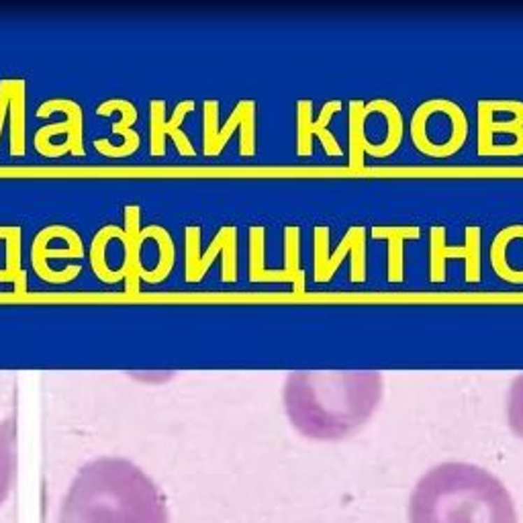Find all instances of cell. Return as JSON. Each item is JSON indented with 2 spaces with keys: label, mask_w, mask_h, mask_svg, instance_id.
I'll return each instance as SVG.
<instances>
[{
  "label": "cell",
  "mask_w": 523,
  "mask_h": 523,
  "mask_svg": "<svg viewBox=\"0 0 523 523\" xmlns=\"http://www.w3.org/2000/svg\"><path fill=\"white\" fill-rule=\"evenodd\" d=\"M507 423L515 438L523 440V374H520L509 389L507 396Z\"/></svg>",
  "instance_id": "cell-25"
},
{
  "label": "cell",
  "mask_w": 523,
  "mask_h": 523,
  "mask_svg": "<svg viewBox=\"0 0 523 523\" xmlns=\"http://www.w3.org/2000/svg\"><path fill=\"white\" fill-rule=\"evenodd\" d=\"M123 236H125V229H121V227H117V225H105L103 229H99V234L94 236L92 243H90V266H92L96 278L103 280V282H108V285L119 282V280H123V278L127 276L123 268L117 270V272H113V270L106 266V243H108L113 237H119V239H121Z\"/></svg>",
  "instance_id": "cell-19"
},
{
  "label": "cell",
  "mask_w": 523,
  "mask_h": 523,
  "mask_svg": "<svg viewBox=\"0 0 523 523\" xmlns=\"http://www.w3.org/2000/svg\"><path fill=\"white\" fill-rule=\"evenodd\" d=\"M366 119L368 110L362 101L350 103V168L352 170H364V148H366Z\"/></svg>",
  "instance_id": "cell-20"
},
{
  "label": "cell",
  "mask_w": 523,
  "mask_h": 523,
  "mask_svg": "<svg viewBox=\"0 0 523 523\" xmlns=\"http://www.w3.org/2000/svg\"><path fill=\"white\" fill-rule=\"evenodd\" d=\"M10 94H13V80H0V133L6 121V113H10Z\"/></svg>",
  "instance_id": "cell-26"
},
{
  "label": "cell",
  "mask_w": 523,
  "mask_h": 523,
  "mask_svg": "<svg viewBox=\"0 0 523 523\" xmlns=\"http://www.w3.org/2000/svg\"><path fill=\"white\" fill-rule=\"evenodd\" d=\"M493 113L495 110L489 106V99L478 101V156H489L495 145V133H513L515 145L523 154V103L511 121H495Z\"/></svg>",
  "instance_id": "cell-14"
},
{
  "label": "cell",
  "mask_w": 523,
  "mask_h": 523,
  "mask_svg": "<svg viewBox=\"0 0 523 523\" xmlns=\"http://www.w3.org/2000/svg\"><path fill=\"white\" fill-rule=\"evenodd\" d=\"M409 523H517V509L493 472L444 462L417 480L409 499Z\"/></svg>",
  "instance_id": "cell-3"
},
{
  "label": "cell",
  "mask_w": 523,
  "mask_h": 523,
  "mask_svg": "<svg viewBox=\"0 0 523 523\" xmlns=\"http://www.w3.org/2000/svg\"><path fill=\"white\" fill-rule=\"evenodd\" d=\"M382 392V372L376 370H299L288 374L282 399L301 436L315 442H340L366 425Z\"/></svg>",
  "instance_id": "cell-1"
},
{
  "label": "cell",
  "mask_w": 523,
  "mask_h": 523,
  "mask_svg": "<svg viewBox=\"0 0 523 523\" xmlns=\"http://www.w3.org/2000/svg\"><path fill=\"white\" fill-rule=\"evenodd\" d=\"M223 256L221 278L223 282L237 280V229L223 227L213 237L209 250L201 256V229L186 227L184 229V274L188 282H201L209 272L210 264L217 256Z\"/></svg>",
  "instance_id": "cell-5"
},
{
  "label": "cell",
  "mask_w": 523,
  "mask_h": 523,
  "mask_svg": "<svg viewBox=\"0 0 523 523\" xmlns=\"http://www.w3.org/2000/svg\"><path fill=\"white\" fill-rule=\"evenodd\" d=\"M313 243V276L317 282H329L334 274L338 272L341 262L348 258V254L356 256L358 260L356 274L350 276L352 282L366 280V229L364 227H350L334 254H329V229L327 227H315Z\"/></svg>",
  "instance_id": "cell-8"
},
{
  "label": "cell",
  "mask_w": 523,
  "mask_h": 523,
  "mask_svg": "<svg viewBox=\"0 0 523 523\" xmlns=\"http://www.w3.org/2000/svg\"><path fill=\"white\" fill-rule=\"evenodd\" d=\"M341 108V101H329L325 103L319 119H313V103L311 101H299L296 103V154L299 156H311L313 154V137L317 135L325 148L327 156H341V148L338 139L327 131L331 117Z\"/></svg>",
  "instance_id": "cell-10"
},
{
  "label": "cell",
  "mask_w": 523,
  "mask_h": 523,
  "mask_svg": "<svg viewBox=\"0 0 523 523\" xmlns=\"http://www.w3.org/2000/svg\"><path fill=\"white\" fill-rule=\"evenodd\" d=\"M125 245V282H127V292L135 294L139 292V280H141V209L137 205L125 207V236L121 237Z\"/></svg>",
  "instance_id": "cell-13"
},
{
  "label": "cell",
  "mask_w": 523,
  "mask_h": 523,
  "mask_svg": "<svg viewBox=\"0 0 523 523\" xmlns=\"http://www.w3.org/2000/svg\"><path fill=\"white\" fill-rule=\"evenodd\" d=\"M148 237H154L159 245V262H157L156 270L148 272L143 270L141 272V280L145 282H152V285H157L162 280H166L170 276V272L174 270V262H176V248H174V241H172V236L159 227V225H150L145 229H141V239L145 241Z\"/></svg>",
  "instance_id": "cell-18"
},
{
  "label": "cell",
  "mask_w": 523,
  "mask_h": 523,
  "mask_svg": "<svg viewBox=\"0 0 523 523\" xmlns=\"http://www.w3.org/2000/svg\"><path fill=\"white\" fill-rule=\"evenodd\" d=\"M2 239L6 241V270H0V280H10L17 294H25L27 276L21 268V229L2 227Z\"/></svg>",
  "instance_id": "cell-22"
},
{
  "label": "cell",
  "mask_w": 523,
  "mask_h": 523,
  "mask_svg": "<svg viewBox=\"0 0 523 523\" xmlns=\"http://www.w3.org/2000/svg\"><path fill=\"white\" fill-rule=\"evenodd\" d=\"M115 110L121 113V119L113 125V131L119 133V135H123V137H125V143H123V145H113V143H108L106 139H96V141H94V148H96L103 156L108 157L131 156V154L137 152V148H139V143H141L139 133L131 129L133 123L137 121V108L133 106V103L125 101V99H110V101H106V103H103V105L96 108V113H99L101 117H106V115H110V113H115Z\"/></svg>",
  "instance_id": "cell-12"
},
{
  "label": "cell",
  "mask_w": 523,
  "mask_h": 523,
  "mask_svg": "<svg viewBox=\"0 0 523 523\" xmlns=\"http://www.w3.org/2000/svg\"><path fill=\"white\" fill-rule=\"evenodd\" d=\"M285 270L290 274L294 294H303L305 272L301 268V229L299 227L285 229Z\"/></svg>",
  "instance_id": "cell-24"
},
{
  "label": "cell",
  "mask_w": 523,
  "mask_h": 523,
  "mask_svg": "<svg viewBox=\"0 0 523 523\" xmlns=\"http://www.w3.org/2000/svg\"><path fill=\"white\" fill-rule=\"evenodd\" d=\"M450 258H462L466 262V280L478 282L480 280V227L472 225L466 227L464 245L450 248L445 243L444 227H431L429 231V280L444 282L445 262Z\"/></svg>",
  "instance_id": "cell-9"
},
{
  "label": "cell",
  "mask_w": 523,
  "mask_h": 523,
  "mask_svg": "<svg viewBox=\"0 0 523 523\" xmlns=\"http://www.w3.org/2000/svg\"><path fill=\"white\" fill-rule=\"evenodd\" d=\"M264 227L250 229V280L252 282H290L287 270H266L264 266Z\"/></svg>",
  "instance_id": "cell-21"
},
{
  "label": "cell",
  "mask_w": 523,
  "mask_h": 523,
  "mask_svg": "<svg viewBox=\"0 0 523 523\" xmlns=\"http://www.w3.org/2000/svg\"><path fill=\"white\" fill-rule=\"evenodd\" d=\"M421 231L415 225L409 227H374L372 237L374 239H387L389 241V280L391 282H401L403 280V243L407 239H419Z\"/></svg>",
  "instance_id": "cell-17"
},
{
  "label": "cell",
  "mask_w": 523,
  "mask_h": 523,
  "mask_svg": "<svg viewBox=\"0 0 523 523\" xmlns=\"http://www.w3.org/2000/svg\"><path fill=\"white\" fill-rule=\"evenodd\" d=\"M256 101L243 99L234 108L227 123L219 129V101H205L203 105V152L205 156H219L231 135L241 129L239 154L254 156L256 154Z\"/></svg>",
  "instance_id": "cell-4"
},
{
  "label": "cell",
  "mask_w": 523,
  "mask_h": 523,
  "mask_svg": "<svg viewBox=\"0 0 523 523\" xmlns=\"http://www.w3.org/2000/svg\"><path fill=\"white\" fill-rule=\"evenodd\" d=\"M25 80H13L10 94V156L25 154Z\"/></svg>",
  "instance_id": "cell-23"
},
{
  "label": "cell",
  "mask_w": 523,
  "mask_h": 523,
  "mask_svg": "<svg viewBox=\"0 0 523 523\" xmlns=\"http://www.w3.org/2000/svg\"><path fill=\"white\" fill-rule=\"evenodd\" d=\"M84 245L80 236L66 225H50L41 229L31 245V264L35 274L52 285L70 282L82 272L80 266H68L62 272H53L48 266V258H82Z\"/></svg>",
  "instance_id": "cell-6"
},
{
  "label": "cell",
  "mask_w": 523,
  "mask_h": 523,
  "mask_svg": "<svg viewBox=\"0 0 523 523\" xmlns=\"http://www.w3.org/2000/svg\"><path fill=\"white\" fill-rule=\"evenodd\" d=\"M59 523H170L157 485L125 458H99L76 474Z\"/></svg>",
  "instance_id": "cell-2"
},
{
  "label": "cell",
  "mask_w": 523,
  "mask_h": 523,
  "mask_svg": "<svg viewBox=\"0 0 523 523\" xmlns=\"http://www.w3.org/2000/svg\"><path fill=\"white\" fill-rule=\"evenodd\" d=\"M17 466V421L6 417L0 421V505L6 501Z\"/></svg>",
  "instance_id": "cell-16"
},
{
  "label": "cell",
  "mask_w": 523,
  "mask_h": 523,
  "mask_svg": "<svg viewBox=\"0 0 523 523\" xmlns=\"http://www.w3.org/2000/svg\"><path fill=\"white\" fill-rule=\"evenodd\" d=\"M366 110L368 115L370 113L385 115L389 133H387V139L382 143H370L368 141L364 152L372 157H389L399 150V145L403 141V117H401V110H399V106L391 103V101H387V99H374L372 103L366 105Z\"/></svg>",
  "instance_id": "cell-15"
},
{
  "label": "cell",
  "mask_w": 523,
  "mask_h": 523,
  "mask_svg": "<svg viewBox=\"0 0 523 523\" xmlns=\"http://www.w3.org/2000/svg\"><path fill=\"white\" fill-rule=\"evenodd\" d=\"M66 113L64 123H53L35 133V150L45 157H59L64 154L84 156L82 145V108L72 99H50L37 108V117H50L52 113Z\"/></svg>",
  "instance_id": "cell-7"
},
{
  "label": "cell",
  "mask_w": 523,
  "mask_h": 523,
  "mask_svg": "<svg viewBox=\"0 0 523 523\" xmlns=\"http://www.w3.org/2000/svg\"><path fill=\"white\" fill-rule=\"evenodd\" d=\"M192 110H194V101L186 99L176 105L174 113H172V119H166V103L156 101V99L150 103V154L152 156H164L168 135H172V139L182 156L196 154L190 139L180 131L184 117Z\"/></svg>",
  "instance_id": "cell-11"
}]
</instances>
